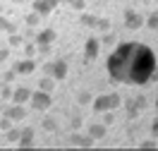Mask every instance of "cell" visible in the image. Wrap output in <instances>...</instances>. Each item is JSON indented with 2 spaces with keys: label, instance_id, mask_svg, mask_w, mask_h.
<instances>
[{
  "label": "cell",
  "instance_id": "cell-19",
  "mask_svg": "<svg viewBox=\"0 0 158 151\" xmlns=\"http://www.w3.org/2000/svg\"><path fill=\"white\" fill-rule=\"evenodd\" d=\"M0 31H7V34H12V31H15V24H12L10 19H5V17H0Z\"/></svg>",
  "mask_w": 158,
  "mask_h": 151
},
{
  "label": "cell",
  "instance_id": "cell-25",
  "mask_svg": "<svg viewBox=\"0 0 158 151\" xmlns=\"http://www.w3.org/2000/svg\"><path fill=\"white\" fill-rule=\"evenodd\" d=\"M39 22H41V15H39V12H31L29 17H27V24H29V27H36Z\"/></svg>",
  "mask_w": 158,
  "mask_h": 151
},
{
  "label": "cell",
  "instance_id": "cell-7",
  "mask_svg": "<svg viewBox=\"0 0 158 151\" xmlns=\"http://www.w3.org/2000/svg\"><path fill=\"white\" fill-rule=\"evenodd\" d=\"M106 134H108V125H103V122H94V125H89V137L94 141H101Z\"/></svg>",
  "mask_w": 158,
  "mask_h": 151
},
{
  "label": "cell",
  "instance_id": "cell-1",
  "mask_svg": "<svg viewBox=\"0 0 158 151\" xmlns=\"http://www.w3.org/2000/svg\"><path fill=\"white\" fill-rule=\"evenodd\" d=\"M50 103H53V96H50L48 91H41V89H36V91H31V96H29V106L34 108V111H48L50 108Z\"/></svg>",
  "mask_w": 158,
  "mask_h": 151
},
{
  "label": "cell",
  "instance_id": "cell-28",
  "mask_svg": "<svg viewBox=\"0 0 158 151\" xmlns=\"http://www.w3.org/2000/svg\"><path fill=\"white\" fill-rule=\"evenodd\" d=\"M94 27H96L98 31H108V29H110V22H108V19H96V24H94Z\"/></svg>",
  "mask_w": 158,
  "mask_h": 151
},
{
  "label": "cell",
  "instance_id": "cell-34",
  "mask_svg": "<svg viewBox=\"0 0 158 151\" xmlns=\"http://www.w3.org/2000/svg\"><path fill=\"white\" fill-rule=\"evenodd\" d=\"M134 103H137V108L141 111V108L146 106V99H144V96H139V99H134Z\"/></svg>",
  "mask_w": 158,
  "mask_h": 151
},
{
  "label": "cell",
  "instance_id": "cell-21",
  "mask_svg": "<svg viewBox=\"0 0 158 151\" xmlns=\"http://www.w3.org/2000/svg\"><path fill=\"white\" fill-rule=\"evenodd\" d=\"M0 99H2V101H10L12 99V86H10V84H2V89H0Z\"/></svg>",
  "mask_w": 158,
  "mask_h": 151
},
{
  "label": "cell",
  "instance_id": "cell-35",
  "mask_svg": "<svg viewBox=\"0 0 158 151\" xmlns=\"http://www.w3.org/2000/svg\"><path fill=\"white\" fill-rule=\"evenodd\" d=\"M151 134H153V137H158V118L151 122Z\"/></svg>",
  "mask_w": 158,
  "mask_h": 151
},
{
  "label": "cell",
  "instance_id": "cell-39",
  "mask_svg": "<svg viewBox=\"0 0 158 151\" xmlns=\"http://www.w3.org/2000/svg\"><path fill=\"white\" fill-rule=\"evenodd\" d=\"M151 74H153V79L158 82V65H153V70H151Z\"/></svg>",
  "mask_w": 158,
  "mask_h": 151
},
{
  "label": "cell",
  "instance_id": "cell-13",
  "mask_svg": "<svg viewBox=\"0 0 158 151\" xmlns=\"http://www.w3.org/2000/svg\"><path fill=\"white\" fill-rule=\"evenodd\" d=\"M19 134H22V127H15V125H12L10 130H5V141H10V144H17Z\"/></svg>",
  "mask_w": 158,
  "mask_h": 151
},
{
  "label": "cell",
  "instance_id": "cell-8",
  "mask_svg": "<svg viewBox=\"0 0 158 151\" xmlns=\"http://www.w3.org/2000/svg\"><path fill=\"white\" fill-rule=\"evenodd\" d=\"M34 70H36V62H34V58H24V60L15 62V72H17V74H31Z\"/></svg>",
  "mask_w": 158,
  "mask_h": 151
},
{
  "label": "cell",
  "instance_id": "cell-43",
  "mask_svg": "<svg viewBox=\"0 0 158 151\" xmlns=\"http://www.w3.org/2000/svg\"><path fill=\"white\" fill-rule=\"evenodd\" d=\"M62 2H69V0H62Z\"/></svg>",
  "mask_w": 158,
  "mask_h": 151
},
{
  "label": "cell",
  "instance_id": "cell-44",
  "mask_svg": "<svg viewBox=\"0 0 158 151\" xmlns=\"http://www.w3.org/2000/svg\"><path fill=\"white\" fill-rule=\"evenodd\" d=\"M156 141H158V137H156Z\"/></svg>",
  "mask_w": 158,
  "mask_h": 151
},
{
  "label": "cell",
  "instance_id": "cell-10",
  "mask_svg": "<svg viewBox=\"0 0 158 151\" xmlns=\"http://www.w3.org/2000/svg\"><path fill=\"white\" fill-rule=\"evenodd\" d=\"M50 77L62 82L65 77H67V62H65V60H55V62H53V70H50Z\"/></svg>",
  "mask_w": 158,
  "mask_h": 151
},
{
  "label": "cell",
  "instance_id": "cell-3",
  "mask_svg": "<svg viewBox=\"0 0 158 151\" xmlns=\"http://www.w3.org/2000/svg\"><path fill=\"white\" fill-rule=\"evenodd\" d=\"M125 27L127 29H141L144 27V17L134 10H125Z\"/></svg>",
  "mask_w": 158,
  "mask_h": 151
},
{
  "label": "cell",
  "instance_id": "cell-9",
  "mask_svg": "<svg viewBox=\"0 0 158 151\" xmlns=\"http://www.w3.org/2000/svg\"><path fill=\"white\" fill-rule=\"evenodd\" d=\"M55 31L53 29H41L39 34H36V46H50L53 41H55Z\"/></svg>",
  "mask_w": 158,
  "mask_h": 151
},
{
  "label": "cell",
  "instance_id": "cell-30",
  "mask_svg": "<svg viewBox=\"0 0 158 151\" xmlns=\"http://www.w3.org/2000/svg\"><path fill=\"white\" fill-rule=\"evenodd\" d=\"M19 139H34V127H22Z\"/></svg>",
  "mask_w": 158,
  "mask_h": 151
},
{
  "label": "cell",
  "instance_id": "cell-18",
  "mask_svg": "<svg viewBox=\"0 0 158 151\" xmlns=\"http://www.w3.org/2000/svg\"><path fill=\"white\" fill-rule=\"evenodd\" d=\"M110 96V106H113V111H118L120 106H122V96H120V94H115V91H113V94H108Z\"/></svg>",
  "mask_w": 158,
  "mask_h": 151
},
{
  "label": "cell",
  "instance_id": "cell-23",
  "mask_svg": "<svg viewBox=\"0 0 158 151\" xmlns=\"http://www.w3.org/2000/svg\"><path fill=\"white\" fill-rule=\"evenodd\" d=\"M12 125H15V122L10 120V118H7V115H2V118H0V132H5V130H10Z\"/></svg>",
  "mask_w": 158,
  "mask_h": 151
},
{
  "label": "cell",
  "instance_id": "cell-41",
  "mask_svg": "<svg viewBox=\"0 0 158 151\" xmlns=\"http://www.w3.org/2000/svg\"><path fill=\"white\" fill-rule=\"evenodd\" d=\"M12 2H15V5H22V2H24V0H12Z\"/></svg>",
  "mask_w": 158,
  "mask_h": 151
},
{
  "label": "cell",
  "instance_id": "cell-11",
  "mask_svg": "<svg viewBox=\"0 0 158 151\" xmlns=\"http://www.w3.org/2000/svg\"><path fill=\"white\" fill-rule=\"evenodd\" d=\"M34 12H39L41 17H48L50 12H53V7H50L48 0H34Z\"/></svg>",
  "mask_w": 158,
  "mask_h": 151
},
{
  "label": "cell",
  "instance_id": "cell-26",
  "mask_svg": "<svg viewBox=\"0 0 158 151\" xmlns=\"http://www.w3.org/2000/svg\"><path fill=\"white\" fill-rule=\"evenodd\" d=\"M115 122V113L113 111H103V125H113Z\"/></svg>",
  "mask_w": 158,
  "mask_h": 151
},
{
  "label": "cell",
  "instance_id": "cell-29",
  "mask_svg": "<svg viewBox=\"0 0 158 151\" xmlns=\"http://www.w3.org/2000/svg\"><path fill=\"white\" fill-rule=\"evenodd\" d=\"M79 22H81V24H86V27H94V24H96V17H91V15H81Z\"/></svg>",
  "mask_w": 158,
  "mask_h": 151
},
{
  "label": "cell",
  "instance_id": "cell-31",
  "mask_svg": "<svg viewBox=\"0 0 158 151\" xmlns=\"http://www.w3.org/2000/svg\"><path fill=\"white\" fill-rule=\"evenodd\" d=\"M77 101L81 103V106H84V103H91V94H89V91H81V94L77 96Z\"/></svg>",
  "mask_w": 158,
  "mask_h": 151
},
{
  "label": "cell",
  "instance_id": "cell-16",
  "mask_svg": "<svg viewBox=\"0 0 158 151\" xmlns=\"http://www.w3.org/2000/svg\"><path fill=\"white\" fill-rule=\"evenodd\" d=\"M144 24H146L148 29H158V12H151L146 19H144Z\"/></svg>",
  "mask_w": 158,
  "mask_h": 151
},
{
  "label": "cell",
  "instance_id": "cell-20",
  "mask_svg": "<svg viewBox=\"0 0 158 151\" xmlns=\"http://www.w3.org/2000/svg\"><path fill=\"white\" fill-rule=\"evenodd\" d=\"M24 58H34L36 55V43H24Z\"/></svg>",
  "mask_w": 158,
  "mask_h": 151
},
{
  "label": "cell",
  "instance_id": "cell-36",
  "mask_svg": "<svg viewBox=\"0 0 158 151\" xmlns=\"http://www.w3.org/2000/svg\"><path fill=\"white\" fill-rule=\"evenodd\" d=\"M79 125H81V115H74V118H72V127H74V130H79Z\"/></svg>",
  "mask_w": 158,
  "mask_h": 151
},
{
  "label": "cell",
  "instance_id": "cell-24",
  "mask_svg": "<svg viewBox=\"0 0 158 151\" xmlns=\"http://www.w3.org/2000/svg\"><path fill=\"white\" fill-rule=\"evenodd\" d=\"M156 146H158L156 139H144V141H139V149H156Z\"/></svg>",
  "mask_w": 158,
  "mask_h": 151
},
{
  "label": "cell",
  "instance_id": "cell-12",
  "mask_svg": "<svg viewBox=\"0 0 158 151\" xmlns=\"http://www.w3.org/2000/svg\"><path fill=\"white\" fill-rule=\"evenodd\" d=\"M84 55H86V60H96V58H98V41L96 39L86 41V53H84Z\"/></svg>",
  "mask_w": 158,
  "mask_h": 151
},
{
  "label": "cell",
  "instance_id": "cell-22",
  "mask_svg": "<svg viewBox=\"0 0 158 151\" xmlns=\"http://www.w3.org/2000/svg\"><path fill=\"white\" fill-rule=\"evenodd\" d=\"M139 113H141V111L137 108V103H134V101H129V103H127V115H129V118H137Z\"/></svg>",
  "mask_w": 158,
  "mask_h": 151
},
{
  "label": "cell",
  "instance_id": "cell-4",
  "mask_svg": "<svg viewBox=\"0 0 158 151\" xmlns=\"http://www.w3.org/2000/svg\"><path fill=\"white\" fill-rule=\"evenodd\" d=\"M69 144H72V146H79V149H89V146H94L96 141L91 139L89 134H79V132H74V134H69Z\"/></svg>",
  "mask_w": 158,
  "mask_h": 151
},
{
  "label": "cell",
  "instance_id": "cell-6",
  "mask_svg": "<svg viewBox=\"0 0 158 151\" xmlns=\"http://www.w3.org/2000/svg\"><path fill=\"white\" fill-rule=\"evenodd\" d=\"M29 96H31V89L29 86H17V89H12V103H22V106H27L29 103Z\"/></svg>",
  "mask_w": 158,
  "mask_h": 151
},
{
  "label": "cell",
  "instance_id": "cell-42",
  "mask_svg": "<svg viewBox=\"0 0 158 151\" xmlns=\"http://www.w3.org/2000/svg\"><path fill=\"white\" fill-rule=\"evenodd\" d=\"M156 111H158V96H156Z\"/></svg>",
  "mask_w": 158,
  "mask_h": 151
},
{
  "label": "cell",
  "instance_id": "cell-33",
  "mask_svg": "<svg viewBox=\"0 0 158 151\" xmlns=\"http://www.w3.org/2000/svg\"><path fill=\"white\" fill-rule=\"evenodd\" d=\"M7 58H10V48H0V62L7 60Z\"/></svg>",
  "mask_w": 158,
  "mask_h": 151
},
{
  "label": "cell",
  "instance_id": "cell-32",
  "mask_svg": "<svg viewBox=\"0 0 158 151\" xmlns=\"http://www.w3.org/2000/svg\"><path fill=\"white\" fill-rule=\"evenodd\" d=\"M69 5H72L74 10H84V7H86V0H69Z\"/></svg>",
  "mask_w": 158,
  "mask_h": 151
},
{
  "label": "cell",
  "instance_id": "cell-37",
  "mask_svg": "<svg viewBox=\"0 0 158 151\" xmlns=\"http://www.w3.org/2000/svg\"><path fill=\"white\" fill-rule=\"evenodd\" d=\"M15 77H17V72H15V70L5 72V82H12V79H15Z\"/></svg>",
  "mask_w": 158,
  "mask_h": 151
},
{
  "label": "cell",
  "instance_id": "cell-5",
  "mask_svg": "<svg viewBox=\"0 0 158 151\" xmlns=\"http://www.w3.org/2000/svg\"><path fill=\"white\" fill-rule=\"evenodd\" d=\"M91 108L96 113H103V111H113V106H110V96L108 94H101L96 99H91Z\"/></svg>",
  "mask_w": 158,
  "mask_h": 151
},
{
  "label": "cell",
  "instance_id": "cell-40",
  "mask_svg": "<svg viewBox=\"0 0 158 151\" xmlns=\"http://www.w3.org/2000/svg\"><path fill=\"white\" fill-rule=\"evenodd\" d=\"M48 2H50V7L55 10V7H58V2H60V0H48Z\"/></svg>",
  "mask_w": 158,
  "mask_h": 151
},
{
  "label": "cell",
  "instance_id": "cell-14",
  "mask_svg": "<svg viewBox=\"0 0 158 151\" xmlns=\"http://www.w3.org/2000/svg\"><path fill=\"white\" fill-rule=\"evenodd\" d=\"M39 89L41 91H53L55 89V79H53V77H50V74H46V77H41V82H39Z\"/></svg>",
  "mask_w": 158,
  "mask_h": 151
},
{
  "label": "cell",
  "instance_id": "cell-17",
  "mask_svg": "<svg viewBox=\"0 0 158 151\" xmlns=\"http://www.w3.org/2000/svg\"><path fill=\"white\" fill-rule=\"evenodd\" d=\"M10 46H12V48H19V46H24V39H22L17 31H12V34H10Z\"/></svg>",
  "mask_w": 158,
  "mask_h": 151
},
{
  "label": "cell",
  "instance_id": "cell-15",
  "mask_svg": "<svg viewBox=\"0 0 158 151\" xmlns=\"http://www.w3.org/2000/svg\"><path fill=\"white\" fill-rule=\"evenodd\" d=\"M41 127H43L46 132H55V130H58V120L48 115V118H43V120H41Z\"/></svg>",
  "mask_w": 158,
  "mask_h": 151
},
{
  "label": "cell",
  "instance_id": "cell-27",
  "mask_svg": "<svg viewBox=\"0 0 158 151\" xmlns=\"http://www.w3.org/2000/svg\"><path fill=\"white\" fill-rule=\"evenodd\" d=\"M17 146L19 149H34L36 144H34V139H17Z\"/></svg>",
  "mask_w": 158,
  "mask_h": 151
},
{
  "label": "cell",
  "instance_id": "cell-38",
  "mask_svg": "<svg viewBox=\"0 0 158 151\" xmlns=\"http://www.w3.org/2000/svg\"><path fill=\"white\" fill-rule=\"evenodd\" d=\"M50 70H53V62H46V65H43V72H46V74H50Z\"/></svg>",
  "mask_w": 158,
  "mask_h": 151
},
{
  "label": "cell",
  "instance_id": "cell-2",
  "mask_svg": "<svg viewBox=\"0 0 158 151\" xmlns=\"http://www.w3.org/2000/svg\"><path fill=\"white\" fill-rule=\"evenodd\" d=\"M5 115H7L12 122H22L24 118H27V108H24L22 103H12V106L5 108Z\"/></svg>",
  "mask_w": 158,
  "mask_h": 151
}]
</instances>
